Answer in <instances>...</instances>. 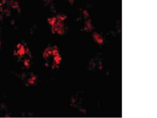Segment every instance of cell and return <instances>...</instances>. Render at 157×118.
<instances>
[{
  "label": "cell",
  "instance_id": "cell-1",
  "mask_svg": "<svg viewBox=\"0 0 157 118\" xmlns=\"http://www.w3.org/2000/svg\"><path fill=\"white\" fill-rule=\"evenodd\" d=\"M66 16L64 15H57L50 18L48 19L53 33L58 34H62L65 30V22Z\"/></svg>",
  "mask_w": 157,
  "mask_h": 118
},
{
  "label": "cell",
  "instance_id": "cell-3",
  "mask_svg": "<svg viewBox=\"0 0 157 118\" xmlns=\"http://www.w3.org/2000/svg\"><path fill=\"white\" fill-rule=\"evenodd\" d=\"M68 1L70 3H71V4H73V3H74V2L75 1V0H68Z\"/></svg>",
  "mask_w": 157,
  "mask_h": 118
},
{
  "label": "cell",
  "instance_id": "cell-2",
  "mask_svg": "<svg viewBox=\"0 0 157 118\" xmlns=\"http://www.w3.org/2000/svg\"><path fill=\"white\" fill-rule=\"evenodd\" d=\"M92 38L96 43L100 45L103 44L105 42V40L102 35L98 32H94L92 33Z\"/></svg>",
  "mask_w": 157,
  "mask_h": 118
}]
</instances>
